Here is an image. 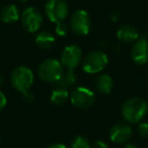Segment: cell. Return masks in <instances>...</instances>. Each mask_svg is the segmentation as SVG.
Returning a JSON list of instances; mask_svg holds the SVG:
<instances>
[{
  "mask_svg": "<svg viewBox=\"0 0 148 148\" xmlns=\"http://www.w3.org/2000/svg\"><path fill=\"white\" fill-rule=\"evenodd\" d=\"M95 86L99 92L103 95H108L112 91L114 87V81L113 78L110 76L109 74H101L97 78L95 81Z\"/></svg>",
  "mask_w": 148,
  "mask_h": 148,
  "instance_id": "obj_15",
  "label": "cell"
},
{
  "mask_svg": "<svg viewBox=\"0 0 148 148\" xmlns=\"http://www.w3.org/2000/svg\"><path fill=\"white\" fill-rule=\"evenodd\" d=\"M140 37V34L136 27L130 25H125L121 27L117 32V38L120 42L125 44L134 43Z\"/></svg>",
  "mask_w": 148,
  "mask_h": 148,
  "instance_id": "obj_12",
  "label": "cell"
},
{
  "mask_svg": "<svg viewBox=\"0 0 148 148\" xmlns=\"http://www.w3.org/2000/svg\"><path fill=\"white\" fill-rule=\"evenodd\" d=\"M6 103H7L6 97L4 95V93L0 91V111H2L4 109L5 106H6Z\"/></svg>",
  "mask_w": 148,
  "mask_h": 148,
  "instance_id": "obj_22",
  "label": "cell"
},
{
  "mask_svg": "<svg viewBox=\"0 0 148 148\" xmlns=\"http://www.w3.org/2000/svg\"><path fill=\"white\" fill-rule=\"evenodd\" d=\"M132 136V129L126 123H118L110 131V139L116 144L126 143Z\"/></svg>",
  "mask_w": 148,
  "mask_h": 148,
  "instance_id": "obj_11",
  "label": "cell"
},
{
  "mask_svg": "<svg viewBox=\"0 0 148 148\" xmlns=\"http://www.w3.org/2000/svg\"><path fill=\"white\" fill-rule=\"evenodd\" d=\"M82 60V50L77 45H69L64 48L61 54V63L67 69L76 68Z\"/></svg>",
  "mask_w": 148,
  "mask_h": 148,
  "instance_id": "obj_9",
  "label": "cell"
},
{
  "mask_svg": "<svg viewBox=\"0 0 148 148\" xmlns=\"http://www.w3.org/2000/svg\"><path fill=\"white\" fill-rule=\"evenodd\" d=\"M111 21H119V12L118 11H115V12H113L112 13V15H111Z\"/></svg>",
  "mask_w": 148,
  "mask_h": 148,
  "instance_id": "obj_25",
  "label": "cell"
},
{
  "mask_svg": "<svg viewBox=\"0 0 148 148\" xmlns=\"http://www.w3.org/2000/svg\"><path fill=\"white\" fill-rule=\"evenodd\" d=\"M108 56L105 52L95 50L86 55L82 61V69L88 74H95L103 71L108 65Z\"/></svg>",
  "mask_w": 148,
  "mask_h": 148,
  "instance_id": "obj_4",
  "label": "cell"
},
{
  "mask_svg": "<svg viewBox=\"0 0 148 148\" xmlns=\"http://www.w3.org/2000/svg\"><path fill=\"white\" fill-rule=\"evenodd\" d=\"M0 18L5 23H13L18 21L19 11L16 5L9 4L3 7L0 12Z\"/></svg>",
  "mask_w": 148,
  "mask_h": 148,
  "instance_id": "obj_13",
  "label": "cell"
},
{
  "mask_svg": "<svg viewBox=\"0 0 148 148\" xmlns=\"http://www.w3.org/2000/svg\"><path fill=\"white\" fill-rule=\"evenodd\" d=\"M92 148H109V146H108V144L106 142L99 140V141L95 142V144L92 145Z\"/></svg>",
  "mask_w": 148,
  "mask_h": 148,
  "instance_id": "obj_23",
  "label": "cell"
},
{
  "mask_svg": "<svg viewBox=\"0 0 148 148\" xmlns=\"http://www.w3.org/2000/svg\"><path fill=\"white\" fill-rule=\"evenodd\" d=\"M124 148H138L136 145H134V144H128V145H126Z\"/></svg>",
  "mask_w": 148,
  "mask_h": 148,
  "instance_id": "obj_26",
  "label": "cell"
},
{
  "mask_svg": "<svg viewBox=\"0 0 148 148\" xmlns=\"http://www.w3.org/2000/svg\"><path fill=\"white\" fill-rule=\"evenodd\" d=\"M75 82H76V75H75L74 71L72 69H67L66 71L64 70L61 77L57 80L56 84L58 87L67 89L68 87L72 86Z\"/></svg>",
  "mask_w": 148,
  "mask_h": 148,
  "instance_id": "obj_16",
  "label": "cell"
},
{
  "mask_svg": "<svg viewBox=\"0 0 148 148\" xmlns=\"http://www.w3.org/2000/svg\"><path fill=\"white\" fill-rule=\"evenodd\" d=\"M21 2H25V1H27V0H21Z\"/></svg>",
  "mask_w": 148,
  "mask_h": 148,
  "instance_id": "obj_28",
  "label": "cell"
},
{
  "mask_svg": "<svg viewBox=\"0 0 148 148\" xmlns=\"http://www.w3.org/2000/svg\"><path fill=\"white\" fill-rule=\"evenodd\" d=\"M64 72V67L60 61L53 58L46 59L40 64L38 74L44 82H57Z\"/></svg>",
  "mask_w": 148,
  "mask_h": 148,
  "instance_id": "obj_2",
  "label": "cell"
},
{
  "mask_svg": "<svg viewBox=\"0 0 148 148\" xmlns=\"http://www.w3.org/2000/svg\"><path fill=\"white\" fill-rule=\"evenodd\" d=\"M0 60H1V59H0Z\"/></svg>",
  "mask_w": 148,
  "mask_h": 148,
  "instance_id": "obj_29",
  "label": "cell"
},
{
  "mask_svg": "<svg viewBox=\"0 0 148 148\" xmlns=\"http://www.w3.org/2000/svg\"><path fill=\"white\" fill-rule=\"evenodd\" d=\"M48 148H67L63 143H54L52 145H50Z\"/></svg>",
  "mask_w": 148,
  "mask_h": 148,
  "instance_id": "obj_24",
  "label": "cell"
},
{
  "mask_svg": "<svg viewBox=\"0 0 148 148\" xmlns=\"http://www.w3.org/2000/svg\"><path fill=\"white\" fill-rule=\"evenodd\" d=\"M70 97L69 92L67 91V89L61 88L58 87L55 90H53V92L51 93V101L56 106H61L63 103H65L67 101V99Z\"/></svg>",
  "mask_w": 148,
  "mask_h": 148,
  "instance_id": "obj_17",
  "label": "cell"
},
{
  "mask_svg": "<svg viewBox=\"0 0 148 148\" xmlns=\"http://www.w3.org/2000/svg\"><path fill=\"white\" fill-rule=\"evenodd\" d=\"M148 112L147 103L141 97H131L123 103L122 117L127 123L137 124L145 118Z\"/></svg>",
  "mask_w": 148,
  "mask_h": 148,
  "instance_id": "obj_1",
  "label": "cell"
},
{
  "mask_svg": "<svg viewBox=\"0 0 148 148\" xmlns=\"http://www.w3.org/2000/svg\"><path fill=\"white\" fill-rule=\"evenodd\" d=\"M131 58L137 65H144L148 62V40L145 35H140L137 41L134 42Z\"/></svg>",
  "mask_w": 148,
  "mask_h": 148,
  "instance_id": "obj_10",
  "label": "cell"
},
{
  "mask_svg": "<svg viewBox=\"0 0 148 148\" xmlns=\"http://www.w3.org/2000/svg\"><path fill=\"white\" fill-rule=\"evenodd\" d=\"M69 7L65 0H49L45 5V13L54 23H62L67 17Z\"/></svg>",
  "mask_w": 148,
  "mask_h": 148,
  "instance_id": "obj_5",
  "label": "cell"
},
{
  "mask_svg": "<svg viewBox=\"0 0 148 148\" xmlns=\"http://www.w3.org/2000/svg\"><path fill=\"white\" fill-rule=\"evenodd\" d=\"M71 148H90L89 141L83 136H77L71 144Z\"/></svg>",
  "mask_w": 148,
  "mask_h": 148,
  "instance_id": "obj_18",
  "label": "cell"
},
{
  "mask_svg": "<svg viewBox=\"0 0 148 148\" xmlns=\"http://www.w3.org/2000/svg\"><path fill=\"white\" fill-rule=\"evenodd\" d=\"M70 27L77 36H86L91 27V21L88 13L83 9H78L72 14Z\"/></svg>",
  "mask_w": 148,
  "mask_h": 148,
  "instance_id": "obj_8",
  "label": "cell"
},
{
  "mask_svg": "<svg viewBox=\"0 0 148 148\" xmlns=\"http://www.w3.org/2000/svg\"><path fill=\"white\" fill-rule=\"evenodd\" d=\"M56 39L49 32H40L36 37V44L42 50H49L55 45Z\"/></svg>",
  "mask_w": 148,
  "mask_h": 148,
  "instance_id": "obj_14",
  "label": "cell"
},
{
  "mask_svg": "<svg viewBox=\"0 0 148 148\" xmlns=\"http://www.w3.org/2000/svg\"><path fill=\"white\" fill-rule=\"evenodd\" d=\"M23 101H27V103H31V101H33L34 99H35V95H34V93L32 92V91L27 90V91L23 92Z\"/></svg>",
  "mask_w": 148,
  "mask_h": 148,
  "instance_id": "obj_21",
  "label": "cell"
},
{
  "mask_svg": "<svg viewBox=\"0 0 148 148\" xmlns=\"http://www.w3.org/2000/svg\"><path fill=\"white\" fill-rule=\"evenodd\" d=\"M2 82H3V78H2V76L0 75V85L2 84Z\"/></svg>",
  "mask_w": 148,
  "mask_h": 148,
  "instance_id": "obj_27",
  "label": "cell"
},
{
  "mask_svg": "<svg viewBox=\"0 0 148 148\" xmlns=\"http://www.w3.org/2000/svg\"><path fill=\"white\" fill-rule=\"evenodd\" d=\"M34 73L27 66H18L11 73V84L13 88L21 93L31 89L34 83Z\"/></svg>",
  "mask_w": 148,
  "mask_h": 148,
  "instance_id": "obj_3",
  "label": "cell"
},
{
  "mask_svg": "<svg viewBox=\"0 0 148 148\" xmlns=\"http://www.w3.org/2000/svg\"><path fill=\"white\" fill-rule=\"evenodd\" d=\"M55 33L57 36L59 37H65L68 33V27L66 23H64L63 21L62 23H56L55 27Z\"/></svg>",
  "mask_w": 148,
  "mask_h": 148,
  "instance_id": "obj_19",
  "label": "cell"
},
{
  "mask_svg": "<svg viewBox=\"0 0 148 148\" xmlns=\"http://www.w3.org/2000/svg\"><path fill=\"white\" fill-rule=\"evenodd\" d=\"M138 133L140 134L141 137L148 139V122L141 123L138 126Z\"/></svg>",
  "mask_w": 148,
  "mask_h": 148,
  "instance_id": "obj_20",
  "label": "cell"
},
{
  "mask_svg": "<svg viewBox=\"0 0 148 148\" xmlns=\"http://www.w3.org/2000/svg\"><path fill=\"white\" fill-rule=\"evenodd\" d=\"M21 21L23 27L27 33H36L39 31L43 23V15L39 9L31 6L23 11Z\"/></svg>",
  "mask_w": 148,
  "mask_h": 148,
  "instance_id": "obj_6",
  "label": "cell"
},
{
  "mask_svg": "<svg viewBox=\"0 0 148 148\" xmlns=\"http://www.w3.org/2000/svg\"><path fill=\"white\" fill-rule=\"evenodd\" d=\"M70 101L72 105L77 109H88L95 101V95L93 91L86 87H76L70 93Z\"/></svg>",
  "mask_w": 148,
  "mask_h": 148,
  "instance_id": "obj_7",
  "label": "cell"
}]
</instances>
